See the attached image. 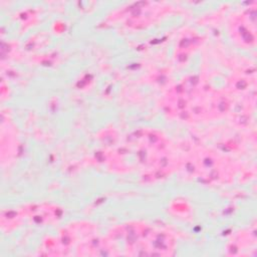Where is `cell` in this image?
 Returning <instances> with one entry per match:
<instances>
[{"instance_id":"obj_1","label":"cell","mask_w":257,"mask_h":257,"mask_svg":"<svg viewBox=\"0 0 257 257\" xmlns=\"http://www.w3.org/2000/svg\"><path fill=\"white\" fill-rule=\"evenodd\" d=\"M193 80V79H192ZM168 108L175 114L184 118H205L215 113L218 109V96L213 91L199 83L197 80L188 81L175 87V92L170 96Z\"/></svg>"}]
</instances>
